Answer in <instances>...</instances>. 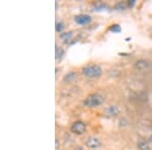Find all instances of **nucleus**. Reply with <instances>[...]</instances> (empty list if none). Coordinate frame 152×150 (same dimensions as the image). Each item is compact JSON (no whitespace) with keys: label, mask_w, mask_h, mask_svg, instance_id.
Here are the masks:
<instances>
[{"label":"nucleus","mask_w":152,"mask_h":150,"mask_svg":"<svg viewBox=\"0 0 152 150\" xmlns=\"http://www.w3.org/2000/svg\"><path fill=\"white\" fill-rule=\"evenodd\" d=\"M63 29H64V23H61V21L56 23V31H57V33H61Z\"/></svg>","instance_id":"nucleus-13"},{"label":"nucleus","mask_w":152,"mask_h":150,"mask_svg":"<svg viewBox=\"0 0 152 150\" xmlns=\"http://www.w3.org/2000/svg\"><path fill=\"white\" fill-rule=\"evenodd\" d=\"M72 38V31H68V33H63L60 35V39L61 40H63L65 42V43H67V42H69L70 39Z\"/></svg>","instance_id":"nucleus-9"},{"label":"nucleus","mask_w":152,"mask_h":150,"mask_svg":"<svg viewBox=\"0 0 152 150\" xmlns=\"http://www.w3.org/2000/svg\"><path fill=\"white\" fill-rule=\"evenodd\" d=\"M115 8H120V10H124L125 6H123V4H122V3H119V4H117V5L115 6Z\"/></svg>","instance_id":"nucleus-15"},{"label":"nucleus","mask_w":152,"mask_h":150,"mask_svg":"<svg viewBox=\"0 0 152 150\" xmlns=\"http://www.w3.org/2000/svg\"><path fill=\"white\" fill-rule=\"evenodd\" d=\"M135 3H136V1H134V0H132V1H128V7L129 8H133Z\"/></svg>","instance_id":"nucleus-14"},{"label":"nucleus","mask_w":152,"mask_h":150,"mask_svg":"<svg viewBox=\"0 0 152 150\" xmlns=\"http://www.w3.org/2000/svg\"><path fill=\"white\" fill-rule=\"evenodd\" d=\"M102 68L99 65H87L82 69V74L88 78H96L102 75Z\"/></svg>","instance_id":"nucleus-2"},{"label":"nucleus","mask_w":152,"mask_h":150,"mask_svg":"<svg viewBox=\"0 0 152 150\" xmlns=\"http://www.w3.org/2000/svg\"><path fill=\"white\" fill-rule=\"evenodd\" d=\"M85 145L90 149H99L102 147V141L97 137L90 136L85 140Z\"/></svg>","instance_id":"nucleus-4"},{"label":"nucleus","mask_w":152,"mask_h":150,"mask_svg":"<svg viewBox=\"0 0 152 150\" xmlns=\"http://www.w3.org/2000/svg\"><path fill=\"white\" fill-rule=\"evenodd\" d=\"M104 113L105 116H107V117H116V116L119 115L120 110L117 105H110V107L105 108Z\"/></svg>","instance_id":"nucleus-6"},{"label":"nucleus","mask_w":152,"mask_h":150,"mask_svg":"<svg viewBox=\"0 0 152 150\" xmlns=\"http://www.w3.org/2000/svg\"><path fill=\"white\" fill-rule=\"evenodd\" d=\"M149 142H150V143H152V135L150 137H149Z\"/></svg>","instance_id":"nucleus-18"},{"label":"nucleus","mask_w":152,"mask_h":150,"mask_svg":"<svg viewBox=\"0 0 152 150\" xmlns=\"http://www.w3.org/2000/svg\"><path fill=\"white\" fill-rule=\"evenodd\" d=\"M76 77H77V73H76V72H70V73H68L67 75H65L64 81L70 82V81H73L74 79H76Z\"/></svg>","instance_id":"nucleus-10"},{"label":"nucleus","mask_w":152,"mask_h":150,"mask_svg":"<svg viewBox=\"0 0 152 150\" xmlns=\"http://www.w3.org/2000/svg\"><path fill=\"white\" fill-rule=\"evenodd\" d=\"M75 150H84V149L81 148V147H77V148H75Z\"/></svg>","instance_id":"nucleus-17"},{"label":"nucleus","mask_w":152,"mask_h":150,"mask_svg":"<svg viewBox=\"0 0 152 150\" xmlns=\"http://www.w3.org/2000/svg\"><path fill=\"white\" fill-rule=\"evenodd\" d=\"M63 54H64V51L61 48H58V47L56 46V59L60 60V59L63 57Z\"/></svg>","instance_id":"nucleus-11"},{"label":"nucleus","mask_w":152,"mask_h":150,"mask_svg":"<svg viewBox=\"0 0 152 150\" xmlns=\"http://www.w3.org/2000/svg\"><path fill=\"white\" fill-rule=\"evenodd\" d=\"M139 150H150V142L146 139H140L137 143Z\"/></svg>","instance_id":"nucleus-7"},{"label":"nucleus","mask_w":152,"mask_h":150,"mask_svg":"<svg viewBox=\"0 0 152 150\" xmlns=\"http://www.w3.org/2000/svg\"><path fill=\"white\" fill-rule=\"evenodd\" d=\"M109 29L111 31H113V33H120V31H121V26H120L119 24H113Z\"/></svg>","instance_id":"nucleus-12"},{"label":"nucleus","mask_w":152,"mask_h":150,"mask_svg":"<svg viewBox=\"0 0 152 150\" xmlns=\"http://www.w3.org/2000/svg\"><path fill=\"white\" fill-rule=\"evenodd\" d=\"M74 21L79 26H86L89 23H91V18L87 14H79L74 18Z\"/></svg>","instance_id":"nucleus-5"},{"label":"nucleus","mask_w":152,"mask_h":150,"mask_svg":"<svg viewBox=\"0 0 152 150\" xmlns=\"http://www.w3.org/2000/svg\"><path fill=\"white\" fill-rule=\"evenodd\" d=\"M56 149H58V139H56Z\"/></svg>","instance_id":"nucleus-16"},{"label":"nucleus","mask_w":152,"mask_h":150,"mask_svg":"<svg viewBox=\"0 0 152 150\" xmlns=\"http://www.w3.org/2000/svg\"><path fill=\"white\" fill-rule=\"evenodd\" d=\"M104 98L102 95L99 93H92V94L88 95V97L83 100V105L86 108H95L99 105H102Z\"/></svg>","instance_id":"nucleus-1"},{"label":"nucleus","mask_w":152,"mask_h":150,"mask_svg":"<svg viewBox=\"0 0 152 150\" xmlns=\"http://www.w3.org/2000/svg\"><path fill=\"white\" fill-rule=\"evenodd\" d=\"M70 130L71 132L76 135H81L86 131V125H85V123L81 121H76L71 125Z\"/></svg>","instance_id":"nucleus-3"},{"label":"nucleus","mask_w":152,"mask_h":150,"mask_svg":"<svg viewBox=\"0 0 152 150\" xmlns=\"http://www.w3.org/2000/svg\"><path fill=\"white\" fill-rule=\"evenodd\" d=\"M135 66H136L138 69L143 70V69H147V68H149L150 64H149L148 62H146V61H144V60H141V61H138V62H136Z\"/></svg>","instance_id":"nucleus-8"}]
</instances>
